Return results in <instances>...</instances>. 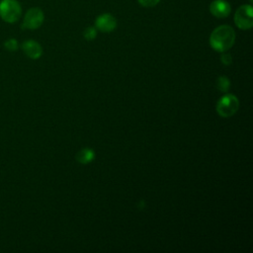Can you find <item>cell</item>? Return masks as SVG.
Listing matches in <instances>:
<instances>
[{"label": "cell", "instance_id": "obj_15", "mask_svg": "<svg viewBox=\"0 0 253 253\" xmlns=\"http://www.w3.org/2000/svg\"><path fill=\"white\" fill-rule=\"evenodd\" d=\"M249 1H250V3H252V1H253V0H249Z\"/></svg>", "mask_w": 253, "mask_h": 253}, {"label": "cell", "instance_id": "obj_10", "mask_svg": "<svg viewBox=\"0 0 253 253\" xmlns=\"http://www.w3.org/2000/svg\"><path fill=\"white\" fill-rule=\"evenodd\" d=\"M216 87L221 92H227L230 87V81L226 76H220L216 80Z\"/></svg>", "mask_w": 253, "mask_h": 253}, {"label": "cell", "instance_id": "obj_13", "mask_svg": "<svg viewBox=\"0 0 253 253\" xmlns=\"http://www.w3.org/2000/svg\"><path fill=\"white\" fill-rule=\"evenodd\" d=\"M137 1H138V3L141 6L147 7V8L154 7V6H156L160 2V0H137Z\"/></svg>", "mask_w": 253, "mask_h": 253}, {"label": "cell", "instance_id": "obj_2", "mask_svg": "<svg viewBox=\"0 0 253 253\" xmlns=\"http://www.w3.org/2000/svg\"><path fill=\"white\" fill-rule=\"evenodd\" d=\"M21 15L22 7L17 0H2L0 2V17L6 23H16Z\"/></svg>", "mask_w": 253, "mask_h": 253}, {"label": "cell", "instance_id": "obj_11", "mask_svg": "<svg viewBox=\"0 0 253 253\" xmlns=\"http://www.w3.org/2000/svg\"><path fill=\"white\" fill-rule=\"evenodd\" d=\"M83 37L87 41H92L97 37V29L95 27H88L83 32Z\"/></svg>", "mask_w": 253, "mask_h": 253}, {"label": "cell", "instance_id": "obj_3", "mask_svg": "<svg viewBox=\"0 0 253 253\" xmlns=\"http://www.w3.org/2000/svg\"><path fill=\"white\" fill-rule=\"evenodd\" d=\"M239 108V101L233 94H226L222 96L216 104V112L222 118H229L233 116Z\"/></svg>", "mask_w": 253, "mask_h": 253}, {"label": "cell", "instance_id": "obj_12", "mask_svg": "<svg viewBox=\"0 0 253 253\" xmlns=\"http://www.w3.org/2000/svg\"><path fill=\"white\" fill-rule=\"evenodd\" d=\"M4 46L9 51H16L19 48V43L16 39H9L4 42Z\"/></svg>", "mask_w": 253, "mask_h": 253}, {"label": "cell", "instance_id": "obj_6", "mask_svg": "<svg viewBox=\"0 0 253 253\" xmlns=\"http://www.w3.org/2000/svg\"><path fill=\"white\" fill-rule=\"evenodd\" d=\"M116 27H117V20L113 15L109 13L101 14L95 20V28L98 31H101L103 33H110L114 31Z\"/></svg>", "mask_w": 253, "mask_h": 253}, {"label": "cell", "instance_id": "obj_9", "mask_svg": "<svg viewBox=\"0 0 253 253\" xmlns=\"http://www.w3.org/2000/svg\"><path fill=\"white\" fill-rule=\"evenodd\" d=\"M95 157V153L91 148H82L76 154V160L81 164L90 163Z\"/></svg>", "mask_w": 253, "mask_h": 253}, {"label": "cell", "instance_id": "obj_8", "mask_svg": "<svg viewBox=\"0 0 253 253\" xmlns=\"http://www.w3.org/2000/svg\"><path fill=\"white\" fill-rule=\"evenodd\" d=\"M22 49L25 52V54L28 57L32 58V59H38L42 54V45L38 42H36L34 40L25 41L22 43Z\"/></svg>", "mask_w": 253, "mask_h": 253}, {"label": "cell", "instance_id": "obj_5", "mask_svg": "<svg viewBox=\"0 0 253 253\" xmlns=\"http://www.w3.org/2000/svg\"><path fill=\"white\" fill-rule=\"evenodd\" d=\"M43 20H44V15L41 8H38V7L31 8L26 12L24 16L22 28L28 29V30L39 29L42 25Z\"/></svg>", "mask_w": 253, "mask_h": 253}, {"label": "cell", "instance_id": "obj_1", "mask_svg": "<svg viewBox=\"0 0 253 253\" xmlns=\"http://www.w3.org/2000/svg\"><path fill=\"white\" fill-rule=\"evenodd\" d=\"M235 42V32L228 25H221L215 28L210 36V44L211 48L218 52L228 50Z\"/></svg>", "mask_w": 253, "mask_h": 253}, {"label": "cell", "instance_id": "obj_7", "mask_svg": "<svg viewBox=\"0 0 253 253\" xmlns=\"http://www.w3.org/2000/svg\"><path fill=\"white\" fill-rule=\"evenodd\" d=\"M210 12L216 18H226L231 12V6L225 0H213L210 5Z\"/></svg>", "mask_w": 253, "mask_h": 253}, {"label": "cell", "instance_id": "obj_4", "mask_svg": "<svg viewBox=\"0 0 253 253\" xmlns=\"http://www.w3.org/2000/svg\"><path fill=\"white\" fill-rule=\"evenodd\" d=\"M234 23L240 30H249L253 26V8L250 4L238 7L234 14Z\"/></svg>", "mask_w": 253, "mask_h": 253}, {"label": "cell", "instance_id": "obj_14", "mask_svg": "<svg viewBox=\"0 0 253 253\" xmlns=\"http://www.w3.org/2000/svg\"><path fill=\"white\" fill-rule=\"evenodd\" d=\"M220 61L224 64V65H230L232 63V57L230 54L228 53H223L220 56Z\"/></svg>", "mask_w": 253, "mask_h": 253}]
</instances>
